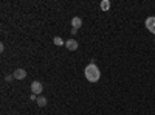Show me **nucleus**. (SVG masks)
Wrapping results in <instances>:
<instances>
[{"mask_svg": "<svg viewBox=\"0 0 155 115\" xmlns=\"http://www.w3.org/2000/svg\"><path fill=\"white\" fill-rule=\"evenodd\" d=\"M42 90H44V87H42V84L39 83V81H33V83H31V92H33L34 95H41Z\"/></svg>", "mask_w": 155, "mask_h": 115, "instance_id": "nucleus-2", "label": "nucleus"}, {"mask_svg": "<svg viewBox=\"0 0 155 115\" xmlns=\"http://www.w3.org/2000/svg\"><path fill=\"white\" fill-rule=\"evenodd\" d=\"M81 25H82V19L81 17H73L71 19V28H81Z\"/></svg>", "mask_w": 155, "mask_h": 115, "instance_id": "nucleus-6", "label": "nucleus"}, {"mask_svg": "<svg viewBox=\"0 0 155 115\" xmlns=\"http://www.w3.org/2000/svg\"><path fill=\"white\" fill-rule=\"evenodd\" d=\"M5 79H6V81H12V79H14V75H6Z\"/></svg>", "mask_w": 155, "mask_h": 115, "instance_id": "nucleus-10", "label": "nucleus"}, {"mask_svg": "<svg viewBox=\"0 0 155 115\" xmlns=\"http://www.w3.org/2000/svg\"><path fill=\"white\" fill-rule=\"evenodd\" d=\"M30 100H33V101H36L37 98H36V95H34V93H31V96H30Z\"/></svg>", "mask_w": 155, "mask_h": 115, "instance_id": "nucleus-11", "label": "nucleus"}, {"mask_svg": "<svg viewBox=\"0 0 155 115\" xmlns=\"http://www.w3.org/2000/svg\"><path fill=\"white\" fill-rule=\"evenodd\" d=\"M146 28H147L152 34H155V17H147V19H146Z\"/></svg>", "mask_w": 155, "mask_h": 115, "instance_id": "nucleus-3", "label": "nucleus"}, {"mask_svg": "<svg viewBox=\"0 0 155 115\" xmlns=\"http://www.w3.org/2000/svg\"><path fill=\"white\" fill-rule=\"evenodd\" d=\"M153 41H155V39H153Z\"/></svg>", "mask_w": 155, "mask_h": 115, "instance_id": "nucleus-12", "label": "nucleus"}, {"mask_svg": "<svg viewBox=\"0 0 155 115\" xmlns=\"http://www.w3.org/2000/svg\"><path fill=\"white\" fill-rule=\"evenodd\" d=\"M36 103H37V106L45 107V106H47V98H45V96H39V98L36 100Z\"/></svg>", "mask_w": 155, "mask_h": 115, "instance_id": "nucleus-7", "label": "nucleus"}, {"mask_svg": "<svg viewBox=\"0 0 155 115\" xmlns=\"http://www.w3.org/2000/svg\"><path fill=\"white\" fill-rule=\"evenodd\" d=\"M65 47H67L68 50H71V52H74V50H78L79 44H78V41H74V39H68V41L65 42Z\"/></svg>", "mask_w": 155, "mask_h": 115, "instance_id": "nucleus-4", "label": "nucleus"}, {"mask_svg": "<svg viewBox=\"0 0 155 115\" xmlns=\"http://www.w3.org/2000/svg\"><path fill=\"white\" fill-rule=\"evenodd\" d=\"M84 75H85L87 81H90V83H96V81H99V78H101V72H99V69L96 67L95 62L88 64V66L84 69Z\"/></svg>", "mask_w": 155, "mask_h": 115, "instance_id": "nucleus-1", "label": "nucleus"}, {"mask_svg": "<svg viewBox=\"0 0 155 115\" xmlns=\"http://www.w3.org/2000/svg\"><path fill=\"white\" fill-rule=\"evenodd\" d=\"M110 2H109V0H102V2H101V9L102 11H109L110 9Z\"/></svg>", "mask_w": 155, "mask_h": 115, "instance_id": "nucleus-8", "label": "nucleus"}, {"mask_svg": "<svg viewBox=\"0 0 155 115\" xmlns=\"http://www.w3.org/2000/svg\"><path fill=\"white\" fill-rule=\"evenodd\" d=\"M53 41H54V44H56V45H59V47H61V45H64V44H65V42H64V41L61 39V37H59V36H56V37H54Z\"/></svg>", "mask_w": 155, "mask_h": 115, "instance_id": "nucleus-9", "label": "nucleus"}, {"mask_svg": "<svg viewBox=\"0 0 155 115\" xmlns=\"http://www.w3.org/2000/svg\"><path fill=\"white\" fill-rule=\"evenodd\" d=\"M12 75H14V78H16V79H25V78H27V72H25L23 69H17Z\"/></svg>", "mask_w": 155, "mask_h": 115, "instance_id": "nucleus-5", "label": "nucleus"}]
</instances>
